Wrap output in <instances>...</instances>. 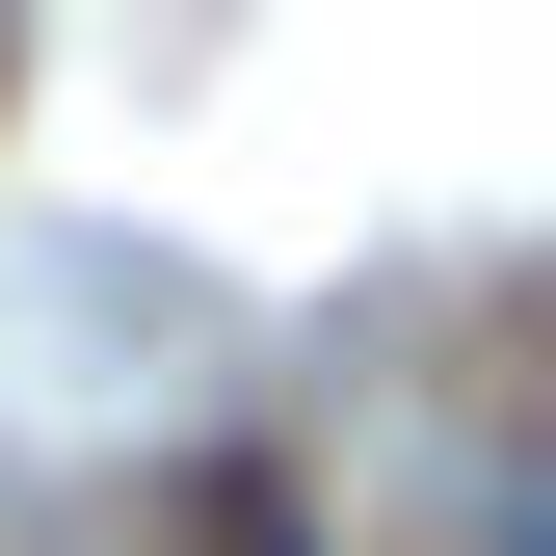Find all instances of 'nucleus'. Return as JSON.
Here are the masks:
<instances>
[{"instance_id":"1","label":"nucleus","mask_w":556,"mask_h":556,"mask_svg":"<svg viewBox=\"0 0 556 556\" xmlns=\"http://www.w3.org/2000/svg\"><path fill=\"white\" fill-rule=\"evenodd\" d=\"M27 292L80 318V344H132V371H213V292H186L160 239H27Z\"/></svg>"},{"instance_id":"2","label":"nucleus","mask_w":556,"mask_h":556,"mask_svg":"<svg viewBox=\"0 0 556 556\" xmlns=\"http://www.w3.org/2000/svg\"><path fill=\"white\" fill-rule=\"evenodd\" d=\"M425 504H451V556H556V451H451Z\"/></svg>"},{"instance_id":"3","label":"nucleus","mask_w":556,"mask_h":556,"mask_svg":"<svg viewBox=\"0 0 556 556\" xmlns=\"http://www.w3.org/2000/svg\"><path fill=\"white\" fill-rule=\"evenodd\" d=\"M186 556H318V504H292V477H265V451H239V477H213V504H186Z\"/></svg>"}]
</instances>
